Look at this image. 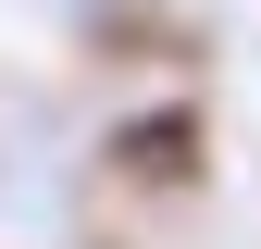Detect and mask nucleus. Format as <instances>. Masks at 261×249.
Returning <instances> with one entry per match:
<instances>
[{
    "label": "nucleus",
    "mask_w": 261,
    "mask_h": 249,
    "mask_svg": "<svg viewBox=\"0 0 261 249\" xmlns=\"http://www.w3.org/2000/svg\"><path fill=\"white\" fill-rule=\"evenodd\" d=\"M187 150H199L187 124H137V137H124L112 162H162V187H187Z\"/></svg>",
    "instance_id": "obj_1"
}]
</instances>
